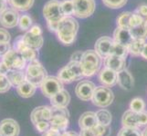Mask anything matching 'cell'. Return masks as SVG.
<instances>
[{"label":"cell","instance_id":"29","mask_svg":"<svg viewBox=\"0 0 147 136\" xmlns=\"http://www.w3.org/2000/svg\"><path fill=\"white\" fill-rule=\"evenodd\" d=\"M144 44H145L144 40L134 39L127 46L129 54L131 55H133V56H140L142 54V51H143Z\"/></svg>","mask_w":147,"mask_h":136},{"label":"cell","instance_id":"1","mask_svg":"<svg viewBox=\"0 0 147 136\" xmlns=\"http://www.w3.org/2000/svg\"><path fill=\"white\" fill-rule=\"evenodd\" d=\"M79 30V23L72 17H64L59 23L58 38L65 45H70L76 39Z\"/></svg>","mask_w":147,"mask_h":136},{"label":"cell","instance_id":"32","mask_svg":"<svg viewBox=\"0 0 147 136\" xmlns=\"http://www.w3.org/2000/svg\"><path fill=\"white\" fill-rule=\"evenodd\" d=\"M131 15H133V13H131V12H123V13H121L118 16V17H117V20H116L117 27L129 28L130 27V20H131Z\"/></svg>","mask_w":147,"mask_h":136},{"label":"cell","instance_id":"48","mask_svg":"<svg viewBox=\"0 0 147 136\" xmlns=\"http://www.w3.org/2000/svg\"><path fill=\"white\" fill-rule=\"evenodd\" d=\"M9 67L7 66V65L5 64L3 61H1L0 62V72L1 73H3V74H7V73H8V71H9Z\"/></svg>","mask_w":147,"mask_h":136},{"label":"cell","instance_id":"24","mask_svg":"<svg viewBox=\"0 0 147 136\" xmlns=\"http://www.w3.org/2000/svg\"><path fill=\"white\" fill-rule=\"evenodd\" d=\"M110 133L109 126L98 124L97 126L90 129H80V136H107Z\"/></svg>","mask_w":147,"mask_h":136},{"label":"cell","instance_id":"3","mask_svg":"<svg viewBox=\"0 0 147 136\" xmlns=\"http://www.w3.org/2000/svg\"><path fill=\"white\" fill-rule=\"evenodd\" d=\"M84 77L80 64L79 62L70 61L66 66L61 68L58 73V78L63 84H70Z\"/></svg>","mask_w":147,"mask_h":136},{"label":"cell","instance_id":"36","mask_svg":"<svg viewBox=\"0 0 147 136\" xmlns=\"http://www.w3.org/2000/svg\"><path fill=\"white\" fill-rule=\"evenodd\" d=\"M117 136H142V133L138 128L123 126V128L119 131Z\"/></svg>","mask_w":147,"mask_h":136},{"label":"cell","instance_id":"51","mask_svg":"<svg viewBox=\"0 0 147 136\" xmlns=\"http://www.w3.org/2000/svg\"><path fill=\"white\" fill-rule=\"evenodd\" d=\"M141 56H142V57H144V59H146V60H147V44H146V43H145L144 46L143 51H142Z\"/></svg>","mask_w":147,"mask_h":136},{"label":"cell","instance_id":"28","mask_svg":"<svg viewBox=\"0 0 147 136\" xmlns=\"http://www.w3.org/2000/svg\"><path fill=\"white\" fill-rule=\"evenodd\" d=\"M129 29L134 39H141L144 41L147 39V24L142 23Z\"/></svg>","mask_w":147,"mask_h":136},{"label":"cell","instance_id":"52","mask_svg":"<svg viewBox=\"0 0 147 136\" xmlns=\"http://www.w3.org/2000/svg\"><path fill=\"white\" fill-rule=\"evenodd\" d=\"M142 136H147V127L143 131V133H142Z\"/></svg>","mask_w":147,"mask_h":136},{"label":"cell","instance_id":"30","mask_svg":"<svg viewBox=\"0 0 147 136\" xmlns=\"http://www.w3.org/2000/svg\"><path fill=\"white\" fill-rule=\"evenodd\" d=\"M96 116H97L98 123L100 125H104V126H109L111 123V120H113L111 113L108 110H105V109H101L98 111V112L96 113Z\"/></svg>","mask_w":147,"mask_h":136},{"label":"cell","instance_id":"13","mask_svg":"<svg viewBox=\"0 0 147 136\" xmlns=\"http://www.w3.org/2000/svg\"><path fill=\"white\" fill-rule=\"evenodd\" d=\"M19 133L20 127L16 120L7 118L0 122V136H18Z\"/></svg>","mask_w":147,"mask_h":136},{"label":"cell","instance_id":"4","mask_svg":"<svg viewBox=\"0 0 147 136\" xmlns=\"http://www.w3.org/2000/svg\"><path fill=\"white\" fill-rule=\"evenodd\" d=\"M48 76L47 71L38 59L29 62L26 69V79L27 81L35 84L36 86H40V84Z\"/></svg>","mask_w":147,"mask_h":136},{"label":"cell","instance_id":"2","mask_svg":"<svg viewBox=\"0 0 147 136\" xmlns=\"http://www.w3.org/2000/svg\"><path fill=\"white\" fill-rule=\"evenodd\" d=\"M80 64L84 76L90 77L99 72L101 65V57L95 50H87L83 53Z\"/></svg>","mask_w":147,"mask_h":136},{"label":"cell","instance_id":"11","mask_svg":"<svg viewBox=\"0 0 147 136\" xmlns=\"http://www.w3.org/2000/svg\"><path fill=\"white\" fill-rule=\"evenodd\" d=\"M95 89L96 86L94 83L88 81V80H82L76 85L75 94L80 100L87 102V101L92 100Z\"/></svg>","mask_w":147,"mask_h":136},{"label":"cell","instance_id":"23","mask_svg":"<svg viewBox=\"0 0 147 136\" xmlns=\"http://www.w3.org/2000/svg\"><path fill=\"white\" fill-rule=\"evenodd\" d=\"M7 77L11 83L12 86L17 87L19 84H21L23 82L26 81V72L24 70H9L8 73L6 74Z\"/></svg>","mask_w":147,"mask_h":136},{"label":"cell","instance_id":"43","mask_svg":"<svg viewBox=\"0 0 147 136\" xmlns=\"http://www.w3.org/2000/svg\"><path fill=\"white\" fill-rule=\"evenodd\" d=\"M11 36L7 29L0 28V43H9Z\"/></svg>","mask_w":147,"mask_h":136},{"label":"cell","instance_id":"22","mask_svg":"<svg viewBox=\"0 0 147 136\" xmlns=\"http://www.w3.org/2000/svg\"><path fill=\"white\" fill-rule=\"evenodd\" d=\"M23 40L28 47L35 50H38L43 45V37L42 34H34L31 32H27L23 36Z\"/></svg>","mask_w":147,"mask_h":136},{"label":"cell","instance_id":"9","mask_svg":"<svg viewBox=\"0 0 147 136\" xmlns=\"http://www.w3.org/2000/svg\"><path fill=\"white\" fill-rule=\"evenodd\" d=\"M74 15L79 18H87L93 15L96 4L95 0H72Z\"/></svg>","mask_w":147,"mask_h":136},{"label":"cell","instance_id":"26","mask_svg":"<svg viewBox=\"0 0 147 136\" xmlns=\"http://www.w3.org/2000/svg\"><path fill=\"white\" fill-rule=\"evenodd\" d=\"M49 123H50V128L57 130L59 132H63L69 126V116H66V115L55 116L49 121Z\"/></svg>","mask_w":147,"mask_h":136},{"label":"cell","instance_id":"27","mask_svg":"<svg viewBox=\"0 0 147 136\" xmlns=\"http://www.w3.org/2000/svg\"><path fill=\"white\" fill-rule=\"evenodd\" d=\"M7 2L17 11H28L32 7L34 0H7Z\"/></svg>","mask_w":147,"mask_h":136},{"label":"cell","instance_id":"19","mask_svg":"<svg viewBox=\"0 0 147 136\" xmlns=\"http://www.w3.org/2000/svg\"><path fill=\"white\" fill-rule=\"evenodd\" d=\"M117 84L119 86L125 91H130L134 85V80L131 74L127 69H123L117 73Z\"/></svg>","mask_w":147,"mask_h":136},{"label":"cell","instance_id":"37","mask_svg":"<svg viewBox=\"0 0 147 136\" xmlns=\"http://www.w3.org/2000/svg\"><path fill=\"white\" fill-rule=\"evenodd\" d=\"M32 25V18L30 17L28 15H22L19 17V22H18V27L21 30H26L29 29Z\"/></svg>","mask_w":147,"mask_h":136},{"label":"cell","instance_id":"33","mask_svg":"<svg viewBox=\"0 0 147 136\" xmlns=\"http://www.w3.org/2000/svg\"><path fill=\"white\" fill-rule=\"evenodd\" d=\"M62 12L65 17H70L74 15V5L72 0H63L60 2Z\"/></svg>","mask_w":147,"mask_h":136},{"label":"cell","instance_id":"50","mask_svg":"<svg viewBox=\"0 0 147 136\" xmlns=\"http://www.w3.org/2000/svg\"><path fill=\"white\" fill-rule=\"evenodd\" d=\"M61 136H80L77 133L73 132V131H68V132H64Z\"/></svg>","mask_w":147,"mask_h":136},{"label":"cell","instance_id":"6","mask_svg":"<svg viewBox=\"0 0 147 136\" xmlns=\"http://www.w3.org/2000/svg\"><path fill=\"white\" fill-rule=\"evenodd\" d=\"M121 123L123 127L139 128L147 124V112H134L128 110L123 113L121 118Z\"/></svg>","mask_w":147,"mask_h":136},{"label":"cell","instance_id":"40","mask_svg":"<svg viewBox=\"0 0 147 136\" xmlns=\"http://www.w3.org/2000/svg\"><path fill=\"white\" fill-rule=\"evenodd\" d=\"M51 115H52V118L55 116H59V115H66V116H69V113L67 108L55 107V106H52L51 105Z\"/></svg>","mask_w":147,"mask_h":136},{"label":"cell","instance_id":"47","mask_svg":"<svg viewBox=\"0 0 147 136\" xmlns=\"http://www.w3.org/2000/svg\"><path fill=\"white\" fill-rule=\"evenodd\" d=\"M29 32H31L34 34H42V30H41V27H40L39 26L31 27H30Z\"/></svg>","mask_w":147,"mask_h":136},{"label":"cell","instance_id":"7","mask_svg":"<svg viewBox=\"0 0 147 136\" xmlns=\"http://www.w3.org/2000/svg\"><path fill=\"white\" fill-rule=\"evenodd\" d=\"M43 16L49 23H59L65 17L60 6V2L58 0L48 1L43 8Z\"/></svg>","mask_w":147,"mask_h":136},{"label":"cell","instance_id":"39","mask_svg":"<svg viewBox=\"0 0 147 136\" xmlns=\"http://www.w3.org/2000/svg\"><path fill=\"white\" fill-rule=\"evenodd\" d=\"M11 87L12 84L7 77V75H5L3 78L0 79V94H5L8 92Z\"/></svg>","mask_w":147,"mask_h":136},{"label":"cell","instance_id":"42","mask_svg":"<svg viewBox=\"0 0 147 136\" xmlns=\"http://www.w3.org/2000/svg\"><path fill=\"white\" fill-rule=\"evenodd\" d=\"M35 127H36V129L39 133H43L50 128V123H49V122H48V121H42V122H40L35 125Z\"/></svg>","mask_w":147,"mask_h":136},{"label":"cell","instance_id":"5","mask_svg":"<svg viewBox=\"0 0 147 136\" xmlns=\"http://www.w3.org/2000/svg\"><path fill=\"white\" fill-rule=\"evenodd\" d=\"M114 100L113 92L109 87L103 86H96V89L93 93L92 101L94 105L100 108L108 107L113 103Z\"/></svg>","mask_w":147,"mask_h":136},{"label":"cell","instance_id":"44","mask_svg":"<svg viewBox=\"0 0 147 136\" xmlns=\"http://www.w3.org/2000/svg\"><path fill=\"white\" fill-rule=\"evenodd\" d=\"M9 50H11V45L9 43H0V56H4Z\"/></svg>","mask_w":147,"mask_h":136},{"label":"cell","instance_id":"45","mask_svg":"<svg viewBox=\"0 0 147 136\" xmlns=\"http://www.w3.org/2000/svg\"><path fill=\"white\" fill-rule=\"evenodd\" d=\"M61 133L59 132L57 130H54L52 128H49L48 131H46L41 136H61Z\"/></svg>","mask_w":147,"mask_h":136},{"label":"cell","instance_id":"34","mask_svg":"<svg viewBox=\"0 0 147 136\" xmlns=\"http://www.w3.org/2000/svg\"><path fill=\"white\" fill-rule=\"evenodd\" d=\"M144 109H145V103L142 98L136 97L131 100V102L130 103V110L139 113L144 111Z\"/></svg>","mask_w":147,"mask_h":136},{"label":"cell","instance_id":"21","mask_svg":"<svg viewBox=\"0 0 147 136\" xmlns=\"http://www.w3.org/2000/svg\"><path fill=\"white\" fill-rule=\"evenodd\" d=\"M70 102V95L68 91L61 90L59 93L55 94L53 97L50 98V103L52 106L60 107V108H67Z\"/></svg>","mask_w":147,"mask_h":136},{"label":"cell","instance_id":"53","mask_svg":"<svg viewBox=\"0 0 147 136\" xmlns=\"http://www.w3.org/2000/svg\"><path fill=\"white\" fill-rule=\"evenodd\" d=\"M5 75H6V74H3V73H1V72H0V79H1V78H3V77L5 76Z\"/></svg>","mask_w":147,"mask_h":136},{"label":"cell","instance_id":"41","mask_svg":"<svg viewBox=\"0 0 147 136\" xmlns=\"http://www.w3.org/2000/svg\"><path fill=\"white\" fill-rule=\"evenodd\" d=\"M134 12L144 20L145 24H147V5H141Z\"/></svg>","mask_w":147,"mask_h":136},{"label":"cell","instance_id":"18","mask_svg":"<svg viewBox=\"0 0 147 136\" xmlns=\"http://www.w3.org/2000/svg\"><path fill=\"white\" fill-rule=\"evenodd\" d=\"M134 40V37L131 36V33L129 28L125 27H117L113 33V41L123 44L125 46H128L131 42Z\"/></svg>","mask_w":147,"mask_h":136},{"label":"cell","instance_id":"12","mask_svg":"<svg viewBox=\"0 0 147 136\" xmlns=\"http://www.w3.org/2000/svg\"><path fill=\"white\" fill-rule=\"evenodd\" d=\"M19 14L14 8H7L0 15V24L5 28H14L18 26Z\"/></svg>","mask_w":147,"mask_h":136},{"label":"cell","instance_id":"20","mask_svg":"<svg viewBox=\"0 0 147 136\" xmlns=\"http://www.w3.org/2000/svg\"><path fill=\"white\" fill-rule=\"evenodd\" d=\"M98 120L94 112H85L79 119V126L80 129H90L97 126Z\"/></svg>","mask_w":147,"mask_h":136},{"label":"cell","instance_id":"35","mask_svg":"<svg viewBox=\"0 0 147 136\" xmlns=\"http://www.w3.org/2000/svg\"><path fill=\"white\" fill-rule=\"evenodd\" d=\"M22 54V56L24 57V59L26 60L27 62H31L33 60H36L38 58V52L37 50H35L33 48L30 47H26L23 51L20 52Z\"/></svg>","mask_w":147,"mask_h":136},{"label":"cell","instance_id":"17","mask_svg":"<svg viewBox=\"0 0 147 136\" xmlns=\"http://www.w3.org/2000/svg\"><path fill=\"white\" fill-rule=\"evenodd\" d=\"M104 65L105 67H108L113 70L116 73H118L126 67V59L117 56L114 54H109L108 56L104 58Z\"/></svg>","mask_w":147,"mask_h":136},{"label":"cell","instance_id":"49","mask_svg":"<svg viewBox=\"0 0 147 136\" xmlns=\"http://www.w3.org/2000/svg\"><path fill=\"white\" fill-rule=\"evenodd\" d=\"M7 9V2L6 0H0V15Z\"/></svg>","mask_w":147,"mask_h":136},{"label":"cell","instance_id":"25","mask_svg":"<svg viewBox=\"0 0 147 136\" xmlns=\"http://www.w3.org/2000/svg\"><path fill=\"white\" fill-rule=\"evenodd\" d=\"M37 87L35 84L29 83L28 81H25L21 84H19L18 86H17V93L19 96H21L23 98H29L34 95V94L36 93Z\"/></svg>","mask_w":147,"mask_h":136},{"label":"cell","instance_id":"8","mask_svg":"<svg viewBox=\"0 0 147 136\" xmlns=\"http://www.w3.org/2000/svg\"><path fill=\"white\" fill-rule=\"evenodd\" d=\"M39 87L45 96L50 99L55 94L63 90V83L58 77L47 76Z\"/></svg>","mask_w":147,"mask_h":136},{"label":"cell","instance_id":"15","mask_svg":"<svg viewBox=\"0 0 147 136\" xmlns=\"http://www.w3.org/2000/svg\"><path fill=\"white\" fill-rule=\"evenodd\" d=\"M113 39H111L109 36H101L99 38L95 44V51L100 55V57L105 58L111 54V48L113 45Z\"/></svg>","mask_w":147,"mask_h":136},{"label":"cell","instance_id":"38","mask_svg":"<svg viewBox=\"0 0 147 136\" xmlns=\"http://www.w3.org/2000/svg\"><path fill=\"white\" fill-rule=\"evenodd\" d=\"M127 0H102L106 7L113 9H118L125 6Z\"/></svg>","mask_w":147,"mask_h":136},{"label":"cell","instance_id":"14","mask_svg":"<svg viewBox=\"0 0 147 136\" xmlns=\"http://www.w3.org/2000/svg\"><path fill=\"white\" fill-rule=\"evenodd\" d=\"M52 118L51 115V106H38L36 107L30 114V119L34 125L42 122L48 121L49 122Z\"/></svg>","mask_w":147,"mask_h":136},{"label":"cell","instance_id":"31","mask_svg":"<svg viewBox=\"0 0 147 136\" xmlns=\"http://www.w3.org/2000/svg\"><path fill=\"white\" fill-rule=\"evenodd\" d=\"M128 54H129V51H128L127 46H125V45H123V44H118L116 42L113 43L111 54H114V55H117V56H120V57H123V58L126 59Z\"/></svg>","mask_w":147,"mask_h":136},{"label":"cell","instance_id":"16","mask_svg":"<svg viewBox=\"0 0 147 136\" xmlns=\"http://www.w3.org/2000/svg\"><path fill=\"white\" fill-rule=\"evenodd\" d=\"M100 83L106 87H113L117 84V73L108 67H104L99 72Z\"/></svg>","mask_w":147,"mask_h":136},{"label":"cell","instance_id":"46","mask_svg":"<svg viewBox=\"0 0 147 136\" xmlns=\"http://www.w3.org/2000/svg\"><path fill=\"white\" fill-rule=\"evenodd\" d=\"M83 53L84 52H82V51H77L75 52L74 54H72L71 55V59H70V61H74V62H80V60L82 58V55H83Z\"/></svg>","mask_w":147,"mask_h":136},{"label":"cell","instance_id":"10","mask_svg":"<svg viewBox=\"0 0 147 136\" xmlns=\"http://www.w3.org/2000/svg\"><path fill=\"white\" fill-rule=\"evenodd\" d=\"M2 61L7 65L10 70H24L27 65V61L22 56L21 53L17 51L16 49L9 50L3 56Z\"/></svg>","mask_w":147,"mask_h":136}]
</instances>
